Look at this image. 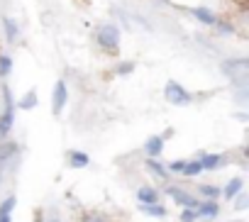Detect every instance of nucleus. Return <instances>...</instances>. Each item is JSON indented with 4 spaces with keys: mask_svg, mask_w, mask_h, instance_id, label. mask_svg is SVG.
I'll return each instance as SVG.
<instances>
[{
    "mask_svg": "<svg viewBox=\"0 0 249 222\" xmlns=\"http://www.w3.org/2000/svg\"><path fill=\"white\" fill-rule=\"evenodd\" d=\"M0 95H3V110H0V139H5V137H10V132H13V127H15V95H13V90H10V85H8V81H3L0 83Z\"/></svg>",
    "mask_w": 249,
    "mask_h": 222,
    "instance_id": "1",
    "label": "nucleus"
},
{
    "mask_svg": "<svg viewBox=\"0 0 249 222\" xmlns=\"http://www.w3.org/2000/svg\"><path fill=\"white\" fill-rule=\"evenodd\" d=\"M93 39H95V44H98L100 51L117 54L120 51V42H122V32H120V27L115 22H103V25L95 27Z\"/></svg>",
    "mask_w": 249,
    "mask_h": 222,
    "instance_id": "2",
    "label": "nucleus"
},
{
    "mask_svg": "<svg viewBox=\"0 0 249 222\" xmlns=\"http://www.w3.org/2000/svg\"><path fill=\"white\" fill-rule=\"evenodd\" d=\"M20 154H22V147L18 139H0V173H10L18 169L20 164Z\"/></svg>",
    "mask_w": 249,
    "mask_h": 222,
    "instance_id": "3",
    "label": "nucleus"
},
{
    "mask_svg": "<svg viewBox=\"0 0 249 222\" xmlns=\"http://www.w3.org/2000/svg\"><path fill=\"white\" fill-rule=\"evenodd\" d=\"M164 100L169 105H174V107H186V105H191L196 100V95L186 85H181L178 81H166V85H164Z\"/></svg>",
    "mask_w": 249,
    "mask_h": 222,
    "instance_id": "4",
    "label": "nucleus"
},
{
    "mask_svg": "<svg viewBox=\"0 0 249 222\" xmlns=\"http://www.w3.org/2000/svg\"><path fill=\"white\" fill-rule=\"evenodd\" d=\"M222 73L237 85V88H247V76H249V64L247 59H227L222 61Z\"/></svg>",
    "mask_w": 249,
    "mask_h": 222,
    "instance_id": "5",
    "label": "nucleus"
},
{
    "mask_svg": "<svg viewBox=\"0 0 249 222\" xmlns=\"http://www.w3.org/2000/svg\"><path fill=\"white\" fill-rule=\"evenodd\" d=\"M161 195H169L171 203H176L178 207H196V205L200 203V198H198L196 193H191L188 188H183V186H178V183H169Z\"/></svg>",
    "mask_w": 249,
    "mask_h": 222,
    "instance_id": "6",
    "label": "nucleus"
},
{
    "mask_svg": "<svg viewBox=\"0 0 249 222\" xmlns=\"http://www.w3.org/2000/svg\"><path fill=\"white\" fill-rule=\"evenodd\" d=\"M69 85H66V81L64 78H59L56 83H54V88H52V113L59 118L64 110H66V105H69Z\"/></svg>",
    "mask_w": 249,
    "mask_h": 222,
    "instance_id": "7",
    "label": "nucleus"
},
{
    "mask_svg": "<svg viewBox=\"0 0 249 222\" xmlns=\"http://www.w3.org/2000/svg\"><path fill=\"white\" fill-rule=\"evenodd\" d=\"M196 159L200 161L203 171H220L222 166L230 164V156L227 154H217V152H198Z\"/></svg>",
    "mask_w": 249,
    "mask_h": 222,
    "instance_id": "8",
    "label": "nucleus"
},
{
    "mask_svg": "<svg viewBox=\"0 0 249 222\" xmlns=\"http://www.w3.org/2000/svg\"><path fill=\"white\" fill-rule=\"evenodd\" d=\"M188 13H191V17H193L198 25H203V27H215V22L220 20L217 13H215L213 8H208V5H193V8H188Z\"/></svg>",
    "mask_w": 249,
    "mask_h": 222,
    "instance_id": "9",
    "label": "nucleus"
},
{
    "mask_svg": "<svg viewBox=\"0 0 249 222\" xmlns=\"http://www.w3.org/2000/svg\"><path fill=\"white\" fill-rule=\"evenodd\" d=\"M135 198L140 205H152V203H161V190L152 183H142L137 190H135Z\"/></svg>",
    "mask_w": 249,
    "mask_h": 222,
    "instance_id": "10",
    "label": "nucleus"
},
{
    "mask_svg": "<svg viewBox=\"0 0 249 222\" xmlns=\"http://www.w3.org/2000/svg\"><path fill=\"white\" fill-rule=\"evenodd\" d=\"M196 212H198V220L215 222L220 217V200H200L196 205Z\"/></svg>",
    "mask_w": 249,
    "mask_h": 222,
    "instance_id": "11",
    "label": "nucleus"
},
{
    "mask_svg": "<svg viewBox=\"0 0 249 222\" xmlns=\"http://www.w3.org/2000/svg\"><path fill=\"white\" fill-rule=\"evenodd\" d=\"M164 147H166V139H164L161 135H152V137H147L142 152H144L147 159H159V156L164 154Z\"/></svg>",
    "mask_w": 249,
    "mask_h": 222,
    "instance_id": "12",
    "label": "nucleus"
},
{
    "mask_svg": "<svg viewBox=\"0 0 249 222\" xmlns=\"http://www.w3.org/2000/svg\"><path fill=\"white\" fill-rule=\"evenodd\" d=\"M66 164L71 166V169H88L90 166V156L83 152V149H71L69 154H66Z\"/></svg>",
    "mask_w": 249,
    "mask_h": 222,
    "instance_id": "13",
    "label": "nucleus"
},
{
    "mask_svg": "<svg viewBox=\"0 0 249 222\" xmlns=\"http://www.w3.org/2000/svg\"><path fill=\"white\" fill-rule=\"evenodd\" d=\"M144 171L152 178H157V181H169V171H166V166L159 159H144Z\"/></svg>",
    "mask_w": 249,
    "mask_h": 222,
    "instance_id": "14",
    "label": "nucleus"
},
{
    "mask_svg": "<svg viewBox=\"0 0 249 222\" xmlns=\"http://www.w3.org/2000/svg\"><path fill=\"white\" fill-rule=\"evenodd\" d=\"M3 34L8 44H18L20 42V25L15 17H3Z\"/></svg>",
    "mask_w": 249,
    "mask_h": 222,
    "instance_id": "15",
    "label": "nucleus"
},
{
    "mask_svg": "<svg viewBox=\"0 0 249 222\" xmlns=\"http://www.w3.org/2000/svg\"><path fill=\"white\" fill-rule=\"evenodd\" d=\"M222 188V198L225 200H232L237 193H242L244 190V176H232L225 186H220Z\"/></svg>",
    "mask_w": 249,
    "mask_h": 222,
    "instance_id": "16",
    "label": "nucleus"
},
{
    "mask_svg": "<svg viewBox=\"0 0 249 222\" xmlns=\"http://www.w3.org/2000/svg\"><path fill=\"white\" fill-rule=\"evenodd\" d=\"M196 195L200 200H220L222 198V188L217 183H200L198 190H196Z\"/></svg>",
    "mask_w": 249,
    "mask_h": 222,
    "instance_id": "17",
    "label": "nucleus"
},
{
    "mask_svg": "<svg viewBox=\"0 0 249 222\" xmlns=\"http://www.w3.org/2000/svg\"><path fill=\"white\" fill-rule=\"evenodd\" d=\"M140 212L147 215V217H154V220H164L169 215L166 205L164 203H152V205H140Z\"/></svg>",
    "mask_w": 249,
    "mask_h": 222,
    "instance_id": "18",
    "label": "nucleus"
},
{
    "mask_svg": "<svg viewBox=\"0 0 249 222\" xmlns=\"http://www.w3.org/2000/svg\"><path fill=\"white\" fill-rule=\"evenodd\" d=\"M200 173H205L203 166H200V161H198L196 156H193V159H186L183 171H181V178H198Z\"/></svg>",
    "mask_w": 249,
    "mask_h": 222,
    "instance_id": "19",
    "label": "nucleus"
},
{
    "mask_svg": "<svg viewBox=\"0 0 249 222\" xmlns=\"http://www.w3.org/2000/svg\"><path fill=\"white\" fill-rule=\"evenodd\" d=\"M37 102H39L37 90H27L20 100H15V107H18V110H35V107H37Z\"/></svg>",
    "mask_w": 249,
    "mask_h": 222,
    "instance_id": "20",
    "label": "nucleus"
},
{
    "mask_svg": "<svg viewBox=\"0 0 249 222\" xmlns=\"http://www.w3.org/2000/svg\"><path fill=\"white\" fill-rule=\"evenodd\" d=\"M13 68H15V61H13V56H8V54H0V78H10V73H13Z\"/></svg>",
    "mask_w": 249,
    "mask_h": 222,
    "instance_id": "21",
    "label": "nucleus"
},
{
    "mask_svg": "<svg viewBox=\"0 0 249 222\" xmlns=\"http://www.w3.org/2000/svg\"><path fill=\"white\" fill-rule=\"evenodd\" d=\"M112 73L115 76H130V73H135V61H117L115 64V68H112Z\"/></svg>",
    "mask_w": 249,
    "mask_h": 222,
    "instance_id": "22",
    "label": "nucleus"
},
{
    "mask_svg": "<svg viewBox=\"0 0 249 222\" xmlns=\"http://www.w3.org/2000/svg\"><path fill=\"white\" fill-rule=\"evenodd\" d=\"M18 207V198L15 195H5L3 200H0V215H13Z\"/></svg>",
    "mask_w": 249,
    "mask_h": 222,
    "instance_id": "23",
    "label": "nucleus"
},
{
    "mask_svg": "<svg viewBox=\"0 0 249 222\" xmlns=\"http://www.w3.org/2000/svg\"><path fill=\"white\" fill-rule=\"evenodd\" d=\"M230 203H232V207H234L237 212H244V210H249V195H247L244 190H242V193H237V195H234Z\"/></svg>",
    "mask_w": 249,
    "mask_h": 222,
    "instance_id": "24",
    "label": "nucleus"
},
{
    "mask_svg": "<svg viewBox=\"0 0 249 222\" xmlns=\"http://www.w3.org/2000/svg\"><path fill=\"white\" fill-rule=\"evenodd\" d=\"M215 30H217V34H222V37H230V34H234L237 30H234V25L232 22H227V20H217L215 22Z\"/></svg>",
    "mask_w": 249,
    "mask_h": 222,
    "instance_id": "25",
    "label": "nucleus"
},
{
    "mask_svg": "<svg viewBox=\"0 0 249 222\" xmlns=\"http://www.w3.org/2000/svg\"><path fill=\"white\" fill-rule=\"evenodd\" d=\"M183 164H186V159H174V161H169V164H164V166H166L169 176H181V171H183Z\"/></svg>",
    "mask_w": 249,
    "mask_h": 222,
    "instance_id": "26",
    "label": "nucleus"
},
{
    "mask_svg": "<svg viewBox=\"0 0 249 222\" xmlns=\"http://www.w3.org/2000/svg\"><path fill=\"white\" fill-rule=\"evenodd\" d=\"M178 222H198V212H196V207H181Z\"/></svg>",
    "mask_w": 249,
    "mask_h": 222,
    "instance_id": "27",
    "label": "nucleus"
},
{
    "mask_svg": "<svg viewBox=\"0 0 249 222\" xmlns=\"http://www.w3.org/2000/svg\"><path fill=\"white\" fill-rule=\"evenodd\" d=\"M81 222H110V217L103 215V212H86L81 217Z\"/></svg>",
    "mask_w": 249,
    "mask_h": 222,
    "instance_id": "28",
    "label": "nucleus"
},
{
    "mask_svg": "<svg viewBox=\"0 0 249 222\" xmlns=\"http://www.w3.org/2000/svg\"><path fill=\"white\" fill-rule=\"evenodd\" d=\"M32 222H47L44 212H42V210H37V212H35V220H32Z\"/></svg>",
    "mask_w": 249,
    "mask_h": 222,
    "instance_id": "29",
    "label": "nucleus"
},
{
    "mask_svg": "<svg viewBox=\"0 0 249 222\" xmlns=\"http://www.w3.org/2000/svg\"><path fill=\"white\" fill-rule=\"evenodd\" d=\"M0 222H13V215H0Z\"/></svg>",
    "mask_w": 249,
    "mask_h": 222,
    "instance_id": "30",
    "label": "nucleus"
},
{
    "mask_svg": "<svg viewBox=\"0 0 249 222\" xmlns=\"http://www.w3.org/2000/svg\"><path fill=\"white\" fill-rule=\"evenodd\" d=\"M3 183H5V173H0V188H3Z\"/></svg>",
    "mask_w": 249,
    "mask_h": 222,
    "instance_id": "31",
    "label": "nucleus"
},
{
    "mask_svg": "<svg viewBox=\"0 0 249 222\" xmlns=\"http://www.w3.org/2000/svg\"><path fill=\"white\" fill-rule=\"evenodd\" d=\"M47 222H61L59 217H47Z\"/></svg>",
    "mask_w": 249,
    "mask_h": 222,
    "instance_id": "32",
    "label": "nucleus"
},
{
    "mask_svg": "<svg viewBox=\"0 0 249 222\" xmlns=\"http://www.w3.org/2000/svg\"><path fill=\"white\" fill-rule=\"evenodd\" d=\"M227 222H244V220H227Z\"/></svg>",
    "mask_w": 249,
    "mask_h": 222,
    "instance_id": "33",
    "label": "nucleus"
}]
</instances>
